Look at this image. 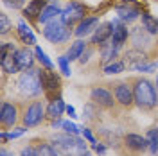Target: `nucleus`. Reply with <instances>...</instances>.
Segmentation results:
<instances>
[{
  "label": "nucleus",
  "instance_id": "9b49d317",
  "mask_svg": "<svg viewBox=\"0 0 158 156\" xmlns=\"http://www.w3.org/2000/svg\"><path fill=\"white\" fill-rule=\"evenodd\" d=\"M18 106L13 102H2L0 106V126L2 129H9L18 122Z\"/></svg>",
  "mask_w": 158,
  "mask_h": 156
},
{
  "label": "nucleus",
  "instance_id": "a18cd8bd",
  "mask_svg": "<svg viewBox=\"0 0 158 156\" xmlns=\"http://www.w3.org/2000/svg\"><path fill=\"white\" fill-rule=\"evenodd\" d=\"M79 156H92V154H90L88 151H86V153H83V154H79Z\"/></svg>",
  "mask_w": 158,
  "mask_h": 156
},
{
  "label": "nucleus",
  "instance_id": "4be33fe9",
  "mask_svg": "<svg viewBox=\"0 0 158 156\" xmlns=\"http://www.w3.org/2000/svg\"><path fill=\"white\" fill-rule=\"evenodd\" d=\"M126 61L124 63H128V68H133L135 65L138 63H144V61H148V54H146V50H140V49H131L126 52Z\"/></svg>",
  "mask_w": 158,
  "mask_h": 156
},
{
  "label": "nucleus",
  "instance_id": "b1692460",
  "mask_svg": "<svg viewBox=\"0 0 158 156\" xmlns=\"http://www.w3.org/2000/svg\"><path fill=\"white\" fill-rule=\"evenodd\" d=\"M18 36H20V39L25 43V47L36 43V36L32 34V31H31V27L25 23V20H20L18 22Z\"/></svg>",
  "mask_w": 158,
  "mask_h": 156
},
{
  "label": "nucleus",
  "instance_id": "aec40b11",
  "mask_svg": "<svg viewBox=\"0 0 158 156\" xmlns=\"http://www.w3.org/2000/svg\"><path fill=\"white\" fill-rule=\"evenodd\" d=\"M65 111H67V106H65L61 95L56 97V99H52V101H49V106H47V118H50V120H58Z\"/></svg>",
  "mask_w": 158,
  "mask_h": 156
},
{
  "label": "nucleus",
  "instance_id": "cd10ccee",
  "mask_svg": "<svg viewBox=\"0 0 158 156\" xmlns=\"http://www.w3.org/2000/svg\"><path fill=\"white\" fill-rule=\"evenodd\" d=\"M36 151L40 156H59V151L52 144H38Z\"/></svg>",
  "mask_w": 158,
  "mask_h": 156
},
{
  "label": "nucleus",
  "instance_id": "dca6fc26",
  "mask_svg": "<svg viewBox=\"0 0 158 156\" xmlns=\"http://www.w3.org/2000/svg\"><path fill=\"white\" fill-rule=\"evenodd\" d=\"M151 36L148 31L144 27H135L133 32H131V41H133V49H140V50H146L151 45Z\"/></svg>",
  "mask_w": 158,
  "mask_h": 156
},
{
  "label": "nucleus",
  "instance_id": "6ab92c4d",
  "mask_svg": "<svg viewBox=\"0 0 158 156\" xmlns=\"http://www.w3.org/2000/svg\"><path fill=\"white\" fill-rule=\"evenodd\" d=\"M128 36H129V31L128 27L122 23V22H113V34H111V43L117 47V49H120L126 41H128Z\"/></svg>",
  "mask_w": 158,
  "mask_h": 156
},
{
  "label": "nucleus",
  "instance_id": "de8ad7c7",
  "mask_svg": "<svg viewBox=\"0 0 158 156\" xmlns=\"http://www.w3.org/2000/svg\"><path fill=\"white\" fill-rule=\"evenodd\" d=\"M9 156H13V154H9Z\"/></svg>",
  "mask_w": 158,
  "mask_h": 156
},
{
  "label": "nucleus",
  "instance_id": "ddd939ff",
  "mask_svg": "<svg viewBox=\"0 0 158 156\" xmlns=\"http://www.w3.org/2000/svg\"><path fill=\"white\" fill-rule=\"evenodd\" d=\"M111 34H113V22H104V23H99V27L94 31V34H92V45H95V47H101V45H104L106 41L111 39Z\"/></svg>",
  "mask_w": 158,
  "mask_h": 156
},
{
  "label": "nucleus",
  "instance_id": "f3484780",
  "mask_svg": "<svg viewBox=\"0 0 158 156\" xmlns=\"http://www.w3.org/2000/svg\"><path fill=\"white\" fill-rule=\"evenodd\" d=\"M34 56H36V54H32L27 47H23V49H16V52H15V59H16V65H18L20 72L32 68V65H34Z\"/></svg>",
  "mask_w": 158,
  "mask_h": 156
},
{
  "label": "nucleus",
  "instance_id": "7c9ffc66",
  "mask_svg": "<svg viewBox=\"0 0 158 156\" xmlns=\"http://www.w3.org/2000/svg\"><path fill=\"white\" fill-rule=\"evenodd\" d=\"M158 67L156 61H144V63H138L133 67V70H137V72H144V74H149V72H155Z\"/></svg>",
  "mask_w": 158,
  "mask_h": 156
},
{
  "label": "nucleus",
  "instance_id": "e433bc0d",
  "mask_svg": "<svg viewBox=\"0 0 158 156\" xmlns=\"http://www.w3.org/2000/svg\"><path fill=\"white\" fill-rule=\"evenodd\" d=\"M92 52H94V49L86 45V49H85V52H83V54H81V58H79V63H81V65H85V63H86V61L90 59V56H92Z\"/></svg>",
  "mask_w": 158,
  "mask_h": 156
},
{
  "label": "nucleus",
  "instance_id": "2eb2a0df",
  "mask_svg": "<svg viewBox=\"0 0 158 156\" xmlns=\"http://www.w3.org/2000/svg\"><path fill=\"white\" fill-rule=\"evenodd\" d=\"M45 7H47V0H31L29 4L22 9V14L29 20V22L38 23L40 14H41V11L45 9Z\"/></svg>",
  "mask_w": 158,
  "mask_h": 156
},
{
  "label": "nucleus",
  "instance_id": "79ce46f5",
  "mask_svg": "<svg viewBox=\"0 0 158 156\" xmlns=\"http://www.w3.org/2000/svg\"><path fill=\"white\" fill-rule=\"evenodd\" d=\"M67 113H69L72 118H76L77 115H76V109H74V106H67Z\"/></svg>",
  "mask_w": 158,
  "mask_h": 156
},
{
  "label": "nucleus",
  "instance_id": "423d86ee",
  "mask_svg": "<svg viewBox=\"0 0 158 156\" xmlns=\"http://www.w3.org/2000/svg\"><path fill=\"white\" fill-rule=\"evenodd\" d=\"M41 76V86H43V93L47 95L49 101L56 99L61 95V88H63V83H61V77L54 70H49V68H41L40 72Z\"/></svg>",
  "mask_w": 158,
  "mask_h": 156
},
{
  "label": "nucleus",
  "instance_id": "f8f14e48",
  "mask_svg": "<svg viewBox=\"0 0 158 156\" xmlns=\"http://www.w3.org/2000/svg\"><path fill=\"white\" fill-rule=\"evenodd\" d=\"M124 147L128 149L129 153H133V154H142L144 151L149 149V142H148V138L142 137V135L128 133L124 137Z\"/></svg>",
  "mask_w": 158,
  "mask_h": 156
},
{
  "label": "nucleus",
  "instance_id": "4c0bfd02",
  "mask_svg": "<svg viewBox=\"0 0 158 156\" xmlns=\"http://www.w3.org/2000/svg\"><path fill=\"white\" fill-rule=\"evenodd\" d=\"M81 133H83V137H85V140H88L90 144H97V140L94 138V135L90 133V129H88V127H83V131H81Z\"/></svg>",
  "mask_w": 158,
  "mask_h": 156
},
{
  "label": "nucleus",
  "instance_id": "9d476101",
  "mask_svg": "<svg viewBox=\"0 0 158 156\" xmlns=\"http://www.w3.org/2000/svg\"><path fill=\"white\" fill-rule=\"evenodd\" d=\"M111 86H113L115 101H117L122 108H131L133 104H135L131 83H115V84H111Z\"/></svg>",
  "mask_w": 158,
  "mask_h": 156
},
{
  "label": "nucleus",
  "instance_id": "20e7f679",
  "mask_svg": "<svg viewBox=\"0 0 158 156\" xmlns=\"http://www.w3.org/2000/svg\"><path fill=\"white\" fill-rule=\"evenodd\" d=\"M70 27L63 22L61 18H56L49 22V23H45V27H43V36L45 39H49L50 43H65L67 39L70 38Z\"/></svg>",
  "mask_w": 158,
  "mask_h": 156
},
{
  "label": "nucleus",
  "instance_id": "49530a36",
  "mask_svg": "<svg viewBox=\"0 0 158 156\" xmlns=\"http://www.w3.org/2000/svg\"><path fill=\"white\" fill-rule=\"evenodd\" d=\"M156 88H158V76H156Z\"/></svg>",
  "mask_w": 158,
  "mask_h": 156
},
{
  "label": "nucleus",
  "instance_id": "f257e3e1",
  "mask_svg": "<svg viewBox=\"0 0 158 156\" xmlns=\"http://www.w3.org/2000/svg\"><path fill=\"white\" fill-rule=\"evenodd\" d=\"M131 88H133V97H135V106H138L144 111H151L155 109L158 104V95L155 84L146 77H135L129 81Z\"/></svg>",
  "mask_w": 158,
  "mask_h": 156
},
{
  "label": "nucleus",
  "instance_id": "72a5a7b5",
  "mask_svg": "<svg viewBox=\"0 0 158 156\" xmlns=\"http://www.w3.org/2000/svg\"><path fill=\"white\" fill-rule=\"evenodd\" d=\"M61 129L65 133H70V135H79V127L74 122H70V120H63V127Z\"/></svg>",
  "mask_w": 158,
  "mask_h": 156
},
{
  "label": "nucleus",
  "instance_id": "2f4dec72",
  "mask_svg": "<svg viewBox=\"0 0 158 156\" xmlns=\"http://www.w3.org/2000/svg\"><path fill=\"white\" fill-rule=\"evenodd\" d=\"M58 65H59V70L63 72V76H70V61L67 56H59L58 58Z\"/></svg>",
  "mask_w": 158,
  "mask_h": 156
},
{
  "label": "nucleus",
  "instance_id": "0eeeda50",
  "mask_svg": "<svg viewBox=\"0 0 158 156\" xmlns=\"http://www.w3.org/2000/svg\"><path fill=\"white\" fill-rule=\"evenodd\" d=\"M86 13H88V7L85 4L70 2L69 6L63 9V13H61V20L69 27H72V25H76V23H79V22H83V20L86 18Z\"/></svg>",
  "mask_w": 158,
  "mask_h": 156
},
{
  "label": "nucleus",
  "instance_id": "37998d69",
  "mask_svg": "<svg viewBox=\"0 0 158 156\" xmlns=\"http://www.w3.org/2000/svg\"><path fill=\"white\" fill-rule=\"evenodd\" d=\"M0 156H9V153H7L6 149H2V151H0Z\"/></svg>",
  "mask_w": 158,
  "mask_h": 156
},
{
  "label": "nucleus",
  "instance_id": "393cba45",
  "mask_svg": "<svg viewBox=\"0 0 158 156\" xmlns=\"http://www.w3.org/2000/svg\"><path fill=\"white\" fill-rule=\"evenodd\" d=\"M85 49H86V41H83V39H76V41L69 47V52H67L69 61H79V58H81V54L85 52Z\"/></svg>",
  "mask_w": 158,
  "mask_h": 156
},
{
  "label": "nucleus",
  "instance_id": "f704fd0d",
  "mask_svg": "<svg viewBox=\"0 0 158 156\" xmlns=\"http://www.w3.org/2000/svg\"><path fill=\"white\" fill-rule=\"evenodd\" d=\"M4 4L11 9H23L25 7V0H4Z\"/></svg>",
  "mask_w": 158,
  "mask_h": 156
},
{
  "label": "nucleus",
  "instance_id": "bb28decb",
  "mask_svg": "<svg viewBox=\"0 0 158 156\" xmlns=\"http://www.w3.org/2000/svg\"><path fill=\"white\" fill-rule=\"evenodd\" d=\"M146 138H148V142H149V153L153 156H156L158 154V129L156 127L155 129H149Z\"/></svg>",
  "mask_w": 158,
  "mask_h": 156
},
{
  "label": "nucleus",
  "instance_id": "a19ab883",
  "mask_svg": "<svg viewBox=\"0 0 158 156\" xmlns=\"http://www.w3.org/2000/svg\"><path fill=\"white\" fill-rule=\"evenodd\" d=\"M52 127H54V129H61V127H63V120H52Z\"/></svg>",
  "mask_w": 158,
  "mask_h": 156
},
{
  "label": "nucleus",
  "instance_id": "c756f323",
  "mask_svg": "<svg viewBox=\"0 0 158 156\" xmlns=\"http://www.w3.org/2000/svg\"><path fill=\"white\" fill-rule=\"evenodd\" d=\"M126 68V63L124 61H115V63H110L104 67V74L106 76H113V74H120V72H124Z\"/></svg>",
  "mask_w": 158,
  "mask_h": 156
},
{
  "label": "nucleus",
  "instance_id": "a878e982",
  "mask_svg": "<svg viewBox=\"0 0 158 156\" xmlns=\"http://www.w3.org/2000/svg\"><path fill=\"white\" fill-rule=\"evenodd\" d=\"M142 27L148 31L149 34H158V18H155V16H151L149 13H142Z\"/></svg>",
  "mask_w": 158,
  "mask_h": 156
},
{
  "label": "nucleus",
  "instance_id": "7ed1b4c3",
  "mask_svg": "<svg viewBox=\"0 0 158 156\" xmlns=\"http://www.w3.org/2000/svg\"><path fill=\"white\" fill-rule=\"evenodd\" d=\"M52 146L56 147L63 156H79L83 153H86L85 140H81L77 135H70V133L56 135L54 140H52Z\"/></svg>",
  "mask_w": 158,
  "mask_h": 156
},
{
  "label": "nucleus",
  "instance_id": "a211bd4d",
  "mask_svg": "<svg viewBox=\"0 0 158 156\" xmlns=\"http://www.w3.org/2000/svg\"><path fill=\"white\" fill-rule=\"evenodd\" d=\"M97 27H99V18L97 16H86L83 22H79L77 23V27H76V31H74V34H76L77 38H83V36L92 34Z\"/></svg>",
  "mask_w": 158,
  "mask_h": 156
},
{
  "label": "nucleus",
  "instance_id": "412c9836",
  "mask_svg": "<svg viewBox=\"0 0 158 156\" xmlns=\"http://www.w3.org/2000/svg\"><path fill=\"white\" fill-rule=\"evenodd\" d=\"M61 13H63V9H59L58 6H54V4H47V7L41 11V14H40L38 18V23L41 25H45V23H49V22H52V20L56 18H61Z\"/></svg>",
  "mask_w": 158,
  "mask_h": 156
},
{
  "label": "nucleus",
  "instance_id": "6e6552de",
  "mask_svg": "<svg viewBox=\"0 0 158 156\" xmlns=\"http://www.w3.org/2000/svg\"><path fill=\"white\" fill-rule=\"evenodd\" d=\"M15 52L16 47L13 43H2L0 45V67L6 74H16L20 72L18 65H16V59H15Z\"/></svg>",
  "mask_w": 158,
  "mask_h": 156
},
{
  "label": "nucleus",
  "instance_id": "ea45409f",
  "mask_svg": "<svg viewBox=\"0 0 158 156\" xmlns=\"http://www.w3.org/2000/svg\"><path fill=\"white\" fill-rule=\"evenodd\" d=\"M92 149H94L95 153H99V154H104V153H106V147L102 146V144H92Z\"/></svg>",
  "mask_w": 158,
  "mask_h": 156
},
{
  "label": "nucleus",
  "instance_id": "473e14b6",
  "mask_svg": "<svg viewBox=\"0 0 158 156\" xmlns=\"http://www.w3.org/2000/svg\"><path fill=\"white\" fill-rule=\"evenodd\" d=\"M11 25H9V18H7V14L6 13H2L0 14V34L2 36H6L7 32H9Z\"/></svg>",
  "mask_w": 158,
  "mask_h": 156
},
{
  "label": "nucleus",
  "instance_id": "f03ea898",
  "mask_svg": "<svg viewBox=\"0 0 158 156\" xmlns=\"http://www.w3.org/2000/svg\"><path fill=\"white\" fill-rule=\"evenodd\" d=\"M41 68H29L23 70L20 74L18 81H16V86H18V92L23 95V97H36L43 92V86H41V76H40Z\"/></svg>",
  "mask_w": 158,
  "mask_h": 156
},
{
  "label": "nucleus",
  "instance_id": "39448f33",
  "mask_svg": "<svg viewBox=\"0 0 158 156\" xmlns=\"http://www.w3.org/2000/svg\"><path fill=\"white\" fill-rule=\"evenodd\" d=\"M45 117H47V108L43 106V102L32 101L22 113V124L23 127H36L45 120Z\"/></svg>",
  "mask_w": 158,
  "mask_h": 156
},
{
  "label": "nucleus",
  "instance_id": "c9c22d12",
  "mask_svg": "<svg viewBox=\"0 0 158 156\" xmlns=\"http://www.w3.org/2000/svg\"><path fill=\"white\" fill-rule=\"evenodd\" d=\"M20 156H40V154H38V151H36V147L27 146V147H23V149H22Z\"/></svg>",
  "mask_w": 158,
  "mask_h": 156
},
{
  "label": "nucleus",
  "instance_id": "58836bf2",
  "mask_svg": "<svg viewBox=\"0 0 158 156\" xmlns=\"http://www.w3.org/2000/svg\"><path fill=\"white\" fill-rule=\"evenodd\" d=\"M23 133H25V129H23V127H20V129H16V131H11V133H7V137H9V140H15V138L22 137Z\"/></svg>",
  "mask_w": 158,
  "mask_h": 156
},
{
  "label": "nucleus",
  "instance_id": "1a4fd4ad",
  "mask_svg": "<svg viewBox=\"0 0 158 156\" xmlns=\"http://www.w3.org/2000/svg\"><path fill=\"white\" fill-rule=\"evenodd\" d=\"M90 101H92L95 106L106 108V109H111V108L115 106V102H117V101H115V95L104 86L92 88V92H90Z\"/></svg>",
  "mask_w": 158,
  "mask_h": 156
},
{
  "label": "nucleus",
  "instance_id": "c03bdc74",
  "mask_svg": "<svg viewBox=\"0 0 158 156\" xmlns=\"http://www.w3.org/2000/svg\"><path fill=\"white\" fill-rule=\"evenodd\" d=\"M155 54H158V39H156V43H155Z\"/></svg>",
  "mask_w": 158,
  "mask_h": 156
},
{
  "label": "nucleus",
  "instance_id": "4468645a",
  "mask_svg": "<svg viewBox=\"0 0 158 156\" xmlns=\"http://www.w3.org/2000/svg\"><path fill=\"white\" fill-rule=\"evenodd\" d=\"M115 13L118 14L120 22L129 23V22L137 20L138 16H142L144 11L140 9V7H137V6H133V4H118V6H115Z\"/></svg>",
  "mask_w": 158,
  "mask_h": 156
},
{
  "label": "nucleus",
  "instance_id": "c85d7f7f",
  "mask_svg": "<svg viewBox=\"0 0 158 156\" xmlns=\"http://www.w3.org/2000/svg\"><path fill=\"white\" fill-rule=\"evenodd\" d=\"M34 54H36V58H38V61L41 63V67H43V68L54 70V63L47 58V54L41 50V47H34Z\"/></svg>",
  "mask_w": 158,
  "mask_h": 156
},
{
  "label": "nucleus",
  "instance_id": "5701e85b",
  "mask_svg": "<svg viewBox=\"0 0 158 156\" xmlns=\"http://www.w3.org/2000/svg\"><path fill=\"white\" fill-rule=\"evenodd\" d=\"M99 50H101V61L106 63V65L113 63V59L117 58V54H118V49L111 43V41H106L104 45H101Z\"/></svg>",
  "mask_w": 158,
  "mask_h": 156
}]
</instances>
